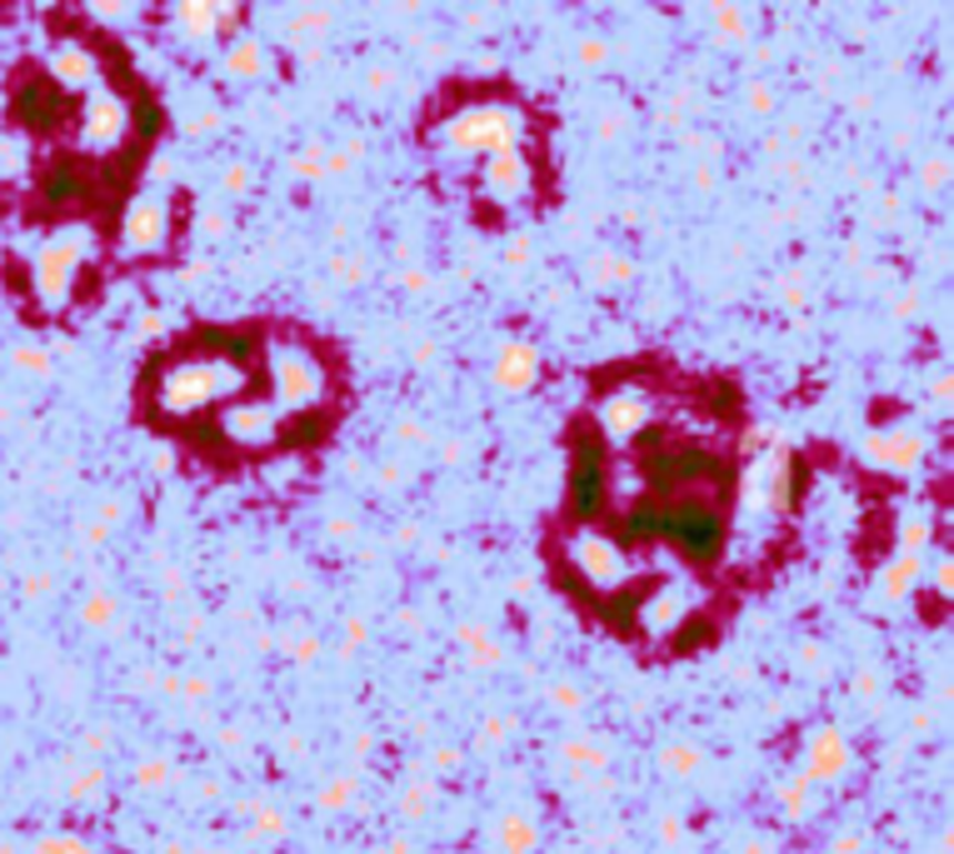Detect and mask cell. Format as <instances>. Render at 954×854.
Wrapping results in <instances>:
<instances>
[{
  "label": "cell",
  "instance_id": "1",
  "mask_svg": "<svg viewBox=\"0 0 954 854\" xmlns=\"http://www.w3.org/2000/svg\"><path fill=\"white\" fill-rule=\"evenodd\" d=\"M525 131V111L505 101H470L460 111H450L445 121H435L430 141L440 155H465V161H485V155H505V151H520Z\"/></svg>",
  "mask_w": 954,
  "mask_h": 854
},
{
  "label": "cell",
  "instance_id": "2",
  "mask_svg": "<svg viewBox=\"0 0 954 854\" xmlns=\"http://www.w3.org/2000/svg\"><path fill=\"white\" fill-rule=\"evenodd\" d=\"M241 385H245V370L231 360V355H195V360H175L171 370L161 375L155 400H161L165 415H195V410H205V405L235 395Z\"/></svg>",
  "mask_w": 954,
  "mask_h": 854
},
{
  "label": "cell",
  "instance_id": "3",
  "mask_svg": "<svg viewBox=\"0 0 954 854\" xmlns=\"http://www.w3.org/2000/svg\"><path fill=\"white\" fill-rule=\"evenodd\" d=\"M91 241L95 235L85 231V225H65V231H55L51 241H41L35 265H31V281H35V295H41L45 311H61V305L71 301L75 275H81V265L91 261Z\"/></svg>",
  "mask_w": 954,
  "mask_h": 854
},
{
  "label": "cell",
  "instance_id": "4",
  "mask_svg": "<svg viewBox=\"0 0 954 854\" xmlns=\"http://www.w3.org/2000/svg\"><path fill=\"white\" fill-rule=\"evenodd\" d=\"M271 390H275V415L315 410L325 395V365L301 340H275L271 345Z\"/></svg>",
  "mask_w": 954,
  "mask_h": 854
},
{
  "label": "cell",
  "instance_id": "5",
  "mask_svg": "<svg viewBox=\"0 0 954 854\" xmlns=\"http://www.w3.org/2000/svg\"><path fill=\"white\" fill-rule=\"evenodd\" d=\"M171 225H175L171 191H141L131 201V211H125V221H121L125 255H155V251H165V241H171Z\"/></svg>",
  "mask_w": 954,
  "mask_h": 854
},
{
  "label": "cell",
  "instance_id": "6",
  "mask_svg": "<svg viewBox=\"0 0 954 854\" xmlns=\"http://www.w3.org/2000/svg\"><path fill=\"white\" fill-rule=\"evenodd\" d=\"M570 565L600 594H615L625 580H630V560H625V550L600 530H575L570 535Z\"/></svg>",
  "mask_w": 954,
  "mask_h": 854
},
{
  "label": "cell",
  "instance_id": "7",
  "mask_svg": "<svg viewBox=\"0 0 954 854\" xmlns=\"http://www.w3.org/2000/svg\"><path fill=\"white\" fill-rule=\"evenodd\" d=\"M850 770H854V744L844 740L834 724H814V730L804 734L800 780H810V784H820V790H830V784H840Z\"/></svg>",
  "mask_w": 954,
  "mask_h": 854
},
{
  "label": "cell",
  "instance_id": "8",
  "mask_svg": "<svg viewBox=\"0 0 954 854\" xmlns=\"http://www.w3.org/2000/svg\"><path fill=\"white\" fill-rule=\"evenodd\" d=\"M125 135H131V105H125V95L95 85V91L85 95V111H81L85 151H115Z\"/></svg>",
  "mask_w": 954,
  "mask_h": 854
},
{
  "label": "cell",
  "instance_id": "9",
  "mask_svg": "<svg viewBox=\"0 0 954 854\" xmlns=\"http://www.w3.org/2000/svg\"><path fill=\"white\" fill-rule=\"evenodd\" d=\"M864 455H870L874 465H884V470H920L924 455H930V435L914 430V425H890V430H870L864 435Z\"/></svg>",
  "mask_w": 954,
  "mask_h": 854
},
{
  "label": "cell",
  "instance_id": "10",
  "mask_svg": "<svg viewBox=\"0 0 954 854\" xmlns=\"http://www.w3.org/2000/svg\"><path fill=\"white\" fill-rule=\"evenodd\" d=\"M535 185V171L525 161V151H505V155H485L480 161V191L500 205H515L525 201Z\"/></svg>",
  "mask_w": 954,
  "mask_h": 854
},
{
  "label": "cell",
  "instance_id": "11",
  "mask_svg": "<svg viewBox=\"0 0 954 854\" xmlns=\"http://www.w3.org/2000/svg\"><path fill=\"white\" fill-rule=\"evenodd\" d=\"M595 420H600V435L630 445L635 435H645V425L654 420V405H650V395H640V390H620V395H605Z\"/></svg>",
  "mask_w": 954,
  "mask_h": 854
},
{
  "label": "cell",
  "instance_id": "12",
  "mask_svg": "<svg viewBox=\"0 0 954 854\" xmlns=\"http://www.w3.org/2000/svg\"><path fill=\"white\" fill-rule=\"evenodd\" d=\"M221 430H225V440L245 445V450H265V445L281 435V415H275V405H265V400H241L221 415Z\"/></svg>",
  "mask_w": 954,
  "mask_h": 854
},
{
  "label": "cell",
  "instance_id": "13",
  "mask_svg": "<svg viewBox=\"0 0 954 854\" xmlns=\"http://www.w3.org/2000/svg\"><path fill=\"white\" fill-rule=\"evenodd\" d=\"M175 31L185 35L191 45H211L225 35V26L241 21V6H215V0H181L171 11Z\"/></svg>",
  "mask_w": 954,
  "mask_h": 854
},
{
  "label": "cell",
  "instance_id": "14",
  "mask_svg": "<svg viewBox=\"0 0 954 854\" xmlns=\"http://www.w3.org/2000/svg\"><path fill=\"white\" fill-rule=\"evenodd\" d=\"M490 380L500 385L505 395H525L540 385V350L530 340H500L490 360Z\"/></svg>",
  "mask_w": 954,
  "mask_h": 854
},
{
  "label": "cell",
  "instance_id": "15",
  "mask_svg": "<svg viewBox=\"0 0 954 854\" xmlns=\"http://www.w3.org/2000/svg\"><path fill=\"white\" fill-rule=\"evenodd\" d=\"M95 75H101V65L81 41H61L51 51V81L61 91H95Z\"/></svg>",
  "mask_w": 954,
  "mask_h": 854
},
{
  "label": "cell",
  "instance_id": "16",
  "mask_svg": "<svg viewBox=\"0 0 954 854\" xmlns=\"http://www.w3.org/2000/svg\"><path fill=\"white\" fill-rule=\"evenodd\" d=\"M824 804H830V800H824L820 784L800 780V774H790V780L774 784V810H780V820H790V824H810V820H820Z\"/></svg>",
  "mask_w": 954,
  "mask_h": 854
},
{
  "label": "cell",
  "instance_id": "17",
  "mask_svg": "<svg viewBox=\"0 0 954 854\" xmlns=\"http://www.w3.org/2000/svg\"><path fill=\"white\" fill-rule=\"evenodd\" d=\"M221 71L231 75V81H265V75H271V51H265V41H255V35L241 31V35L225 41Z\"/></svg>",
  "mask_w": 954,
  "mask_h": 854
},
{
  "label": "cell",
  "instance_id": "18",
  "mask_svg": "<svg viewBox=\"0 0 954 854\" xmlns=\"http://www.w3.org/2000/svg\"><path fill=\"white\" fill-rule=\"evenodd\" d=\"M490 840L500 854H535L540 850V824H535L525 810H505V814H495Z\"/></svg>",
  "mask_w": 954,
  "mask_h": 854
},
{
  "label": "cell",
  "instance_id": "19",
  "mask_svg": "<svg viewBox=\"0 0 954 854\" xmlns=\"http://www.w3.org/2000/svg\"><path fill=\"white\" fill-rule=\"evenodd\" d=\"M920 580H924V560H914V555H894V560H884L880 580H874V594H880L884 604H894V600H904Z\"/></svg>",
  "mask_w": 954,
  "mask_h": 854
},
{
  "label": "cell",
  "instance_id": "20",
  "mask_svg": "<svg viewBox=\"0 0 954 854\" xmlns=\"http://www.w3.org/2000/svg\"><path fill=\"white\" fill-rule=\"evenodd\" d=\"M660 770L674 774V780H694V774L704 770V750L700 744H684V740H670L660 750Z\"/></svg>",
  "mask_w": 954,
  "mask_h": 854
},
{
  "label": "cell",
  "instance_id": "21",
  "mask_svg": "<svg viewBox=\"0 0 954 854\" xmlns=\"http://www.w3.org/2000/svg\"><path fill=\"white\" fill-rule=\"evenodd\" d=\"M710 21H714V31H720V41H730V45L754 41V16L740 11V6H730V0H724V6H714Z\"/></svg>",
  "mask_w": 954,
  "mask_h": 854
},
{
  "label": "cell",
  "instance_id": "22",
  "mask_svg": "<svg viewBox=\"0 0 954 854\" xmlns=\"http://www.w3.org/2000/svg\"><path fill=\"white\" fill-rule=\"evenodd\" d=\"M560 760L575 764V770H605V764H610V750H605L600 740H590V734H570V740L560 744Z\"/></svg>",
  "mask_w": 954,
  "mask_h": 854
},
{
  "label": "cell",
  "instance_id": "23",
  "mask_svg": "<svg viewBox=\"0 0 954 854\" xmlns=\"http://www.w3.org/2000/svg\"><path fill=\"white\" fill-rule=\"evenodd\" d=\"M585 275H590L595 285H625V281H635V261H625V255H615V251H595L590 261H585Z\"/></svg>",
  "mask_w": 954,
  "mask_h": 854
},
{
  "label": "cell",
  "instance_id": "24",
  "mask_svg": "<svg viewBox=\"0 0 954 854\" xmlns=\"http://www.w3.org/2000/svg\"><path fill=\"white\" fill-rule=\"evenodd\" d=\"M31 165V141L21 131H0V181H16Z\"/></svg>",
  "mask_w": 954,
  "mask_h": 854
},
{
  "label": "cell",
  "instance_id": "25",
  "mask_svg": "<svg viewBox=\"0 0 954 854\" xmlns=\"http://www.w3.org/2000/svg\"><path fill=\"white\" fill-rule=\"evenodd\" d=\"M31 854H101L85 834H71V830H45L31 840Z\"/></svg>",
  "mask_w": 954,
  "mask_h": 854
},
{
  "label": "cell",
  "instance_id": "26",
  "mask_svg": "<svg viewBox=\"0 0 954 854\" xmlns=\"http://www.w3.org/2000/svg\"><path fill=\"white\" fill-rule=\"evenodd\" d=\"M325 31H331V11H321V6L285 16V41H321Z\"/></svg>",
  "mask_w": 954,
  "mask_h": 854
},
{
  "label": "cell",
  "instance_id": "27",
  "mask_svg": "<svg viewBox=\"0 0 954 854\" xmlns=\"http://www.w3.org/2000/svg\"><path fill=\"white\" fill-rule=\"evenodd\" d=\"M930 535H934L930 515H924V510H910V515L900 520V555H914V560H924V550H930Z\"/></svg>",
  "mask_w": 954,
  "mask_h": 854
},
{
  "label": "cell",
  "instance_id": "28",
  "mask_svg": "<svg viewBox=\"0 0 954 854\" xmlns=\"http://www.w3.org/2000/svg\"><path fill=\"white\" fill-rule=\"evenodd\" d=\"M355 794H361V780H355V774H335V780L321 784L315 804H321L325 814H341V810H351V804H355Z\"/></svg>",
  "mask_w": 954,
  "mask_h": 854
},
{
  "label": "cell",
  "instance_id": "29",
  "mask_svg": "<svg viewBox=\"0 0 954 854\" xmlns=\"http://www.w3.org/2000/svg\"><path fill=\"white\" fill-rule=\"evenodd\" d=\"M455 640H460L465 650H470V660H475V664H500V660H505L500 640H495V634H485L480 624H460V630H455Z\"/></svg>",
  "mask_w": 954,
  "mask_h": 854
},
{
  "label": "cell",
  "instance_id": "30",
  "mask_svg": "<svg viewBox=\"0 0 954 854\" xmlns=\"http://www.w3.org/2000/svg\"><path fill=\"white\" fill-rule=\"evenodd\" d=\"M255 165L251 161H225V171H221V195L225 201H245V195L255 191Z\"/></svg>",
  "mask_w": 954,
  "mask_h": 854
},
{
  "label": "cell",
  "instance_id": "31",
  "mask_svg": "<svg viewBox=\"0 0 954 854\" xmlns=\"http://www.w3.org/2000/svg\"><path fill=\"white\" fill-rule=\"evenodd\" d=\"M435 794H440V784L435 780H415L400 790V814L405 820H425V814L435 810Z\"/></svg>",
  "mask_w": 954,
  "mask_h": 854
},
{
  "label": "cell",
  "instance_id": "32",
  "mask_svg": "<svg viewBox=\"0 0 954 854\" xmlns=\"http://www.w3.org/2000/svg\"><path fill=\"white\" fill-rule=\"evenodd\" d=\"M101 794H105V760H91L71 780V800L75 804H101Z\"/></svg>",
  "mask_w": 954,
  "mask_h": 854
},
{
  "label": "cell",
  "instance_id": "33",
  "mask_svg": "<svg viewBox=\"0 0 954 854\" xmlns=\"http://www.w3.org/2000/svg\"><path fill=\"white\" fill-rule=\"evenodd\" d=\"M221 125H225L221 105H185L181 111V131L185 135H215Z\"/></svg>",
  "mask_w": 954,
  "mask_h": 854
},
{
  "label": "cell",
  "instance_id": "34",
  "mask_svg": "<svg viewBox=\"0 0 954 854\" xmlns=\"http://www.w3.org/2000/svg\"><path fill=\"white\" fill-rule=\"evenodd\" d=\"M81 620L91 624V630H105V624H115V594L111 590H91L81 604Z\"/></svg>",
  "mask_w": 954,
  "mask_h": 854
},
{
  "label": "cell",
  "instance_id": "35",
  "mask_svg": "<svg viewBox=\"0 0 954 854\" xmlns=\"http://www.w3.org/2000/svg\"><path fill=\"white\" fill-rule=\"evenodd\" d=\"M131 774H135V784H141V790H161V784L171 780V764H165L161 754H151V760H141Z\"/></svg>",
  "mask_w": 954,
  "mask_h": 854
},
{
  "label": "cell",
  "instance_id": "36",
  "mask_svg": "<svg viewBox=\"0 0 954 854\" xmlns=\"http://www.w3.org/2000/svg\"><path fill=\"white\" fill-rule=\"evenodd\" d=\"M11 360H16V370H26V375H51V355L35 350V345H16Z\"/></svg>",
  "mask_w": 954,
  "mask_h": 854
},
{
  "label": "cell",
  "instance_id": "37",
  "mask_svg": "<svg viewBox=\"0 0 954 854\" xmlns=\"http://www.w3.org/2000/svg\"><path fill=\"white\" fill-rule=\"evenodd\" d=\"M465 770V754L455 744H435L430 750V774H460Z\"/></svg>",
  "mask_w": 954,
  "mask_h": 854
},
{
  "label": "cell",
  "instance_id": "38",
  "mask_svg": "<svg viewBox=\"0 0 954 854\" xmlns=\"http://www.w3.org/2000/svg\"><path fill=\"white\" fill-rule=\"evenodd\" d=\"M331 275H335L341 285H361V281H365V261H361V255H335V261H331Z\"/></svg>",
  "mask_w": 954,
  "mask_h": 854
},
{
  "label": "cell",
  "instance_id": "39",
  "mask_svg": "<svg viewBox=\"0 0 954 854\" xmlns=\"http://www.w3.org/2000/svg\"><path fill=\"white\" fill-rule=\"evenodd\" d=\"M275 834H285V814L281 810H255L251 840H275Z\"/></svg>",
  "mask_w": 954,
  "mask_h": 854
},
{
  "label": "cell",
  "instance_id": "40",
  "mask_svg": "<svg viewBox=\"0 0 954 854\" xmlns=\"http://www.w3.org/2000/svg\"><path fill=\"white\" fill-rule=\"evenodd\" d=\"M550 700L560 704V710H570V714H580V710H585V694L575 690L570 680H565V684H555V690H550Z\"/></svg>",
  "mask_w": 954,
  "mask_h": 854
},
{
  "label": "cell",
  "instance_id": "41",
  "mask_svg": "<svg viewBox=\"0 0 954 854\" xmlns=\"http://www.w3.org/2000/svg\"><path fill=\"white\" fill-rule=\"evenodd\" d=\"M744 101H750L754 115H770V111H774V91H770L764 81H750V95H744Z\"/></svg>",
  "mask_w": 954,
  "mask_h": 854
},
{
  "label": "cell",
  "instance_id": "42",
  "mask_svg": "<svg viewBox=\"0 0 954 854\" xmlns=\"http://www.w3.org/2000/svg\"><path fill=\"white\" fill-rule=\"evenodd\" d=\"M390 85H395V71H390V65H371V71H365V91H371V95H385Z\"/></svg>",
  "mask_w": 954,
  "mask_h": 854
},
{
  "label": "cell",
  "instance_id": "43",
  "mask_svg": "<svg viewBox=\"0 0 954 854\" xmlns=\"http://www.w3.org/2000/svg\"><path fill=\"white\" fill-rule=\"evenodd\" d=\"M505 734H510V720H505V714H495V720L480 730V744H500Z\"/></svg>",
  "mask_w": 954,
  "mask_h": 854
},
{
  "label": "cell",
  "instance_id": "44",
  "mask_svg": "<svg viewBox=\"0 0 954 854\" xmlns=\"http://www.w3.org/2000/svg\"><path fill=\"white\" fill-rule=\"evenodd\" d=\"M680 834H684L680 814H660V844H680Z\"/></svg>",
  "mask_w": 954,
  "mask_h": 854
},
{
  "label": "cell",
  "instance_id": "45",
  "mask_svg": "<svg viewBox=\"0 0 954 854\" xmlns=\"http://www.w3.org/2000/svg\"><path fill=\"white\" fill-rule=\"evenodd\" d=\"M860 844H864L860 830H840V834H834V854H860Z\"/></svg>",
  "mask_w": 954,
  "mask_h": 854
},
{
  "label": "cell",
  "instance_id": "46",
  "mask_svg": "<svg viewBox=\"0 0 954 854\" xmlns=\"http://www.w3.org/2000/svg\"><path fill=\"white\" fill-rule=\"evenodd\" d=\"M575 55H580L585 65H600L605 61V41H580V45H575Z\"/></svg>",
  "mask_w": 954,
  "mask_h": 854
},
{
  "label": "cell",
  "instance_id": "47",
  "mask_svg": "<svg viewBox=\"0 0 954 854\" xmlns=\"http://www.w3.org/2000/svg\"><path fill=\"white\" fill-rule=\"evenodd\" d=\"M91 11L101 16V21H131L135 6H91Z\"/></svg>",
  "mask_w": 954,
  "mask_h": 854
},
{
  "label": "cell",
  "instance_id": "48",
  "mask_svg": "<svg viewBox=\"0 0 954 854\" xmlns=\"http://www.w3.org/2000/svg\"><path fill=\"white\" fill-rule=\"evenodd\" d=\"M530 261V241H510L505 245V265H525Z\"/></svg>",
  "mask_w": 954,
  "mask_h": 854
},
{
  "label": "cell",
  "instance_id": "49",
  "mask_svg": "<svg viewBox=\"0 0 954 854\" xmlns=\"http://www.w3.org/2000/svg\"><path fill=\"white\" fill-rule=\"evenodd\" d=\"M201 225H205V235H225V231H231V221H225L221 211H205V215H201Z\"/></svg>",
  "mask_w": 954,
  "mask_h": 854
},
{
  "label": "cell",
  "instance_id": "50",
  "mask_svg": "<svg viewBox=\"0 0 954 854\" xmlns=\"http://www.w3.org/2000/svg\"><path fill=\"white\" fill-rule=\"evenodd\" d=\"M175 175V161L171 155H155V165H151V181H171Z\"/></svg>",
  "mask_w": 954,
  "mask_h": 854
},
{
  "label": "cell",
  "instance_id": "51",
  "mask_svg": "<svg viewBox=\"0 0 954 854\" xmlns=\"http://www.w3.org/2000/svg\"><path fill=\"white\" fill-rule=\"evenodd\" d=\"M151 465H155V470H161V475H171V470H175V455H171V450H165V445H155V455H151Z\"/></svg>",
  "mask_w": 954,
  "mask_h": 854
},
{
  "label": "cell",
  "instance_id": "52",
  "mask_svg": "<svg viewBox=\"0 0 954 854\" xmlns=\"http://www.w3.org/2000/svg\"><path fill=\"white\" fill-rule=\"evenodd\" d=\"M361 640H365V620L351 614V620H345V644H361Z\"/></svg>",
  "mask_w": 954,
  "mask_h": 854
},
{
  "label": "cell",
  "instance_id": "53",
  "mask_svg": "<svg viewBox=\"0 0 954 854\" xmlns=\"http://www.w3.org/2000/svg\"><path fill=\"white\" fill-rule=\"evenodd\" d=\"M135 331H141V335H161V331H165V321H161V315H155V311H145Z\"/></svg>",
  "mask_w": 954,
  "mask_h": 854
},
{
  "label": "cell",
  "instance_id": "54",
  "mask_svg": "<svg viewBox=\"0 0 954 854\" xmlns=\"http://www.w3.org/2000/svg\"><path fill=\"white\" fill-rule=\"evenodd\" d=\"M371 750H375V734L361 730V734H355V754H371Z\"/></svg>",
  "mask_w": 954,
  "mask_h": 854
},
{
  "label": "cell",
  "instance_id": "55",
  "mask_svg": "<svg viewBox=\"0 0 954 854\" xmlns=\"http://www.w3.org/2000/svg\"><path fill=\"white\" fill-rule=\"evenodd\" d=\"M0 854H26V850H21L16 840H0Z\"/></svg>",
  "mask_w": 954,
  "mask_h": 854
}]
</instances>
